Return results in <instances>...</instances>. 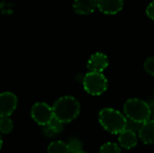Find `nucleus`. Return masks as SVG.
Masks as SVG:
<instances>
[{
  "label": "nucleus",
  "mask_w": 154,
  "mask_h": 153,
  "mask_svg": "<svg viewBox=\"0 0 154 153\" xmlns=\"http://www.w3.org/2000/svg\"><path fill=\"white\" fill-rule=\"evenodd\" d=\"M53 116L63 124L75 120L80 113L79 102L71 96H64L55 101L52 106Z\"/></svg>",
  "instance_id": "nucleus-1"
},
{
  "label": "nucleus",
  "mask_w": 154,
  "mask_h": 153,
  "mask_svg": "<svg viewBox=\"0 0 154 153\" xmlns=\"http://www.w3.org/2000/svg\"><path fill=\"white\" fill-rule=\"evenodd\" d=\"M101 126L112 134H119L126 128L127 119L121 112L114 108H104L98 114Z\"/></svg>",
  "instance_id": "nucleus-2"
},
{
  "label": "nucleus",
  "mask_w": 154,
  "mask_h": 153,
  "mask_svg": "<svg viewBox=\"0 0 154 153\" xmlns=\"http://www.w3.org/2000/svg\"><path fill=\"white\" fill-rule=\"evenodd\" d=\"M124 113L129 120L143 124L150 120L152 109L147 102L139 98H130L124 105Z\"/></svg>",
  "instance_id": "nucleus-3"
},
{
  "label": "nucleus",
  "mask_w": 154,
  "mask_h": 153,
  "mask_svg": "<svg viewBox=\"0 0 154 153\" xmlns=\"http://www.w3.org/2000/svg\"><path fill=\"white\" fill-rule=\"evenodd\" d=\"M83 87L91 96H100L107 89V78L102 72L89 71L83 78Z\"/></svg>",
  "instance_id": "nucleus-4"
},
{
  "label": "nucleus",
  "mask_w": 154,
  "mask_h": 153,
  "mask_svg": "<svg viewBox=\"0 0 154 153\" xmlns=\"http://www.w3.org/2000/svg\"><path fill=\"white\" fill-rule=\"evenodd\" d=\"M31 115L36 124L42 126H45L53 116L52 107L44 102L35 103L32 107Z\"/></svg>",
  "instance_id": "nucleus-5"
},
{
  "label": "nucleus",
  "mask_w": 154,
  "mask_h": 153,
  "mask_svg": "<svg viewBox=\"0 0 154 153\" xmlns=\"http://www.w3.org/2000/svg\"><path fill=\"white\" fill-rule=\"evenodd\" d=\"M18 99L12 92L0 94V117L10 116L17 107Z\"/></svg>",
  "instance_id": "nucleus-6"
},
{
  "label": "nucleus",
  "mask_w": 154,
  "mask_h": 153,
  "mask_svg": "<svg viewBox=\"0 0 154 153\" xmlns=\"http://www.w3.org/2000/svg\"><path fill=\"white\" fill-rule=\"evenodd\" d=\"M109 65L108 58L102 52H96L90 56L88 60L87 67L89 71L103 72Z\"/></svg>",
  "instance_id": "nucleus-7"
},
{
  "label": "nucleus",
  "mask_w": 154,
  "mask_h": 153,
  "mask_svg": "<svg viewBox=\"0 0 154 153\" xmlns=\"http://www.w3.org/2000/svg\"><path fill=\"white\" fill-rule=\"evenodd\" d=\"M124 6V0H97V7L106 14H116Z\"/></svg>",
  "instance_id": "nucleus-8"
},
{
  "label": "nucleus",
  "mask_w": 154,
  "mask_h": 153,
  "mask_svg": "<svg viewBox=\"0 0 154 153\" xmlns=\"http://www.w3.org/2000/svg\"><path fill=\"white\" fill-rule=\"evenodd\" d=\"M137 142H138V138L135 132L125 128L124 131H122L119 133L118 143L121 148H124L125 150H131L137 145Z\"/></svg>",
  "instance_id": "nucleus-9"
},
{
  "label": "nucleus",
  "mask_w": 154,
  "mask_h": 153,
  "mask_svg": "<svg viewBox=\"0 0 154 153\" xmlns=\"http://www.w3.org/2000/svg\"><path fill=\"white\" fill-rule=\"evenodd\" d=\"M138 135L145 144L154 143V120H148L140 125Z\"/></svg>",
  "instance_id": "nucleus-10"
},
{
  "label": "nucleus",
  "mask_w": 154,
  "mask_h": 153,
  "mask_svg": "<svg viewBox=\"0 0 154 153\" xmlns=\"http://www.w3.org/2000/svg\"><path fill=\"white\" fill-rule=\"evenodd\" d=\"M97 8V0H75L73 9L78 14L85 15L93 13Z\"/></svg>",
  "instance_id": "nucleus-11"
},
{
  "label": "nucleus",
  "mask_w": 154,
  "mask_h": 153,
  "mask_svg": "<svg viewBox=\"0 0 154 153\" xmlns=\"http://www.w3.org/2000/svg\"><path fill=\"white\" fill-rule=\"evenodd\" d=\"M48 153H71L67 143L62 141H55L49 144Z\"/></svg>",
  "instance_id": "nucleus-12"
},
{
  "label": "nucleus",
  "mask_w": 154,
  "mask_h": 153,
  "mask_svg": "<svg viewBox=\"0 0 154 153\" xmlns=\"http://www.w3.org/2000/svg\"><path fill=\"white\" fill-rule=\"evenodd\" d=\"M14 124L13 121L9 116H3L0 117V133L4 134H7L11 133L13 130Z\"/></svg>",
  "instance_id": "nucleus-13"
},
{
  "label": "nucleus",
  "mask_w": 154,
  "mask_h": 153,
  "mask_svg": "<svg viewBox=\"0 0 154 153\" xmlns=\"http://www.w3.org/2000/svg\"><path fill=\"white\" fill-rule=\"evenodd\" d=\"M99 153H121V147L115 142H106L100 147Z\"/></svg>",
  "instance_id": "nucleus-14"
},
{
  "label": "nucleus",
  "mask_w": 154,
  "mask_h": 153,
  "mask_svg": "<svg viewBox=\"0 0 154 153\" xmlns=\"http://www.w3.org/2000/svg\"><path fill=\"white\" fill-rule=\"evenodd\" d=\"M47 126L49 127V129H51L55 134H59L60 133L62 132L63 130V123L61 121H60L58 118H56L55 116H52V118L50 120V122L48 123Z\"/></svg>",
  "instance_id": "nucleus-15"
},
{
  "label": "nucleus",
  "mask_w": 154,
  "mask_h": 153,
  "mask_svg": "<svg viewBox=\"0 0 154 153\" xmlns=\"http://www.w3.org/2000/svg\"><path fill=\"white\" fill-rule=\"evenodd\" d=\"M69 148V151L71 153L78 152L79 151H82V143L81 142L77 139V138H72L69 141V142L67 143Z\"/></svg>",
  "instance_id": "nucleus-16"
},
{
  "label": "nucleus",
  "mask_w": 154,
  "mask_h": 153,
  "mask_svg": "<svg viewBox=\"0 0 154 153\" xmlns=\"http://www.w3.org/2000/svg\"><path fill=\"white\" fill-rule=\"evenodd\" d=\"M143 68L145 69V71L150 74L151 76L154 77V57L148 58L144 63H143Z\"/></svg>",
  "instance_id": "nucleus-17"
},
{
  "label": "nucleus",
  "mask_w": 154,
  "mask_h": 153,
  "mask_svg": "<svg viewBox=\"0 0 154 153\" xmlns=\"http://www.w3.org/2000/svg\"><path fill=\"white\" fill-rule=\"evenodd\" d=\"M146 14L150 19L154 21V1L151 2L148 5V6L146 8Z\"/></svg>",
  "instance_id": "nucleus-18"
},
{
  "label": "nucleus",
  "mask_w": 154,
  "mask_h": 153,
  "mask_svg": "<svg viewBox=\"0 0 154 153\" xmlns=\"http://www.w3.org/2000/svg\"><path fill=\"white\" fill-rule=\"evenodd\" d=\"M44 128H43V133L47 136V137H53V136H55L56 134L51 130V129H49V127L47 126V125H45V126H43Z\"/></svg>",
  "instance_id": "nucleus-19"
},
{
  "label": "nucleus",
  "mask_w": 154,
  "mask_h": 153,
  "mask_svg": "<svg viewBox=\"0 0 154 153\" xmlns=\"http://www.w3.org/2000/svg\"><path fill=\"white\" fill-rule=\"evenodd\" d=\"M2 146H3V140H2V137H1V135H0V150H1V148H2Z\"/></svg>",
  "instance_id": "nucleus-20"
},
{
  "label": "nucleus",
  "mask_w": 154,
  "mask_h": 153,
  "mask_svg": "<svg viewBox=\"0 0 154 153\" xmlns=\"http://www.w3.org/2000/svg\"><path fill=\"white\" fill-rule=\"evenodd\" d=\"M74 153H88V152H86V151H78V152H74Z\"/></svg>",
  "instance_id": "nucleus-21"
},
{
  "label": "nucleus",
  "mask_w": 154,
  "mask_h": 153,
  "mask_svg": "<svg viewBox=\"0 0 154 153\" xmlns=\"http://www.w3.org/2000/svg\"><path fill=\"white\" fill-rule=\"evenodd\" d=\"M153 120H154V114H153Z\"/></svg>",
  "instance_id": "nucleus-22"
}]
</instances>
